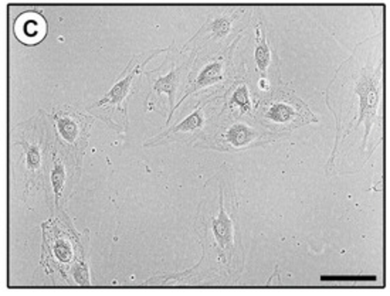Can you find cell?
Listing matches in <instances>:
<instances>
[{
	"instance_id": "obj_1",
	"label": "cell",
	"mask_w": 390,
	"mask_h": 296,
	"mask_svg": "<svg viewBox=\"0 0 390 296\" xmlns=\"http://www.w3.org/2000/svg\"><path fill=\"white\" fill-rule=\"evenodd\" d=\"M50 228V237L46 235V241H48V251L50 258L56 260L54 264L58 265L60 268L68 267L71 262H74V255H76V245L74 240L71 238V231L63 230L60 225H54Z\"/></svg>"
},
{
	"instance_id": "obj_2",
	"label": "cell",
	"mask_w": 390,
	"mask_h": 296,
	"mask_svg": "<svg viewBox=\"0 0 390 296\" xmlns=\"http://www.w3.org/2000/svg\"><path fill=\"white\" fill-rule=\"evenodd\" d=\"M47 24L44 17L36 11L21 13L14 21V36L26 46H34L46 37Z\"/></svg>"
},
{
	"instance_id": "obj_3",
	"label": "cell",
	"mask_w": 390,
	"mask_h": 296,
	"mask_svg": "<svg viewBox=\"0 0 390 296\" xmlns=\"http://www.w3.org/2000/svg\"><path fill=\"white\" fill-rule=\"evenodd\" d=\"M215 237L222 247V260L225 261V252L230 251L233 247V227H232V218L227 215L225 207H220V214L217 218L212 221Z\"/></svg>"
},
{
	"instance_id": "obj_4",
	"label": "cell",
	"mask_w": 390,
	"mask_h": 296,
	"mask_svg": "<svg viewBox=\"0 0 390 296\" xmlns=\"http://www.w3.org/2000/svg\"><path fill=\"white\" fill-rule=\"evenodd\" d=\"M136 73H138V68H135L127 78L118 81L104 98L98 101L97 106H103V105H120L124 101V98L127 97V94L130 91V83L135 78Z\"/></svg>"
},
{
	"instance_id": "obj_5",
	"label": "cell",
	"mask_w": 390,
	"mask_h": 296,
	"mask_svg": "<svg viewBox=\"0 0 390 296\" xmlns=\"http://www.w3.org/2000/svg\"><path fill=\"white\" fill-rule=\"evenodd\" d=\"M225 138L232 146L242 148V146L247 145L255 138V132L246 125H235L233 128L229 129V132L225 135Z\"/></svg>"
},
{
	"instance_id": "obj_6",
	"label": "cell",
	"mask_w": 390,
	"mask_h": 296,
	"mask_svg": "<svg viewBox=\"0 0 390 296\" xmlns=\"http://www.w3.org/2000/svg\"><path fill=\"white\" fill-rule=\"evenodd\" d=\"M176 83H178V71H172L168 76L159 78L153 84V91L166 93L169 96L170 112H173V94H175V90H176Z\"/></svg>"
},
{
	"instance_id": "obj_7",
	"label": "cell",
	"mask_w": 390,
	"mask_h": 296,
	"mask_svg": "<svg viewBox=\"0 0 390 296\" xmlns=\"http://www.w3.org/2000/svg\"><path fill=\"white\" fill-rule=\"evenodd\" d=\"M257 47H256V53H255V58H256V64L259 67L261 73H265L268 64H270V58H271V54H270V49H268V44H267V40H265V36L261 33L260 27H257Z\"/></svg>"
},
{
	"instance_id": "obj_8",
	"label": "cell",
	"mask_w": 390,
	"mask_h": 296,
	"mask_svg": "<svg viewBox=\"0 0 390 296\" xmlns=\"http://www.w3.org/2000/svg\"><path fill=\"white\" fill-rule=\"evenodd\" d=\"M220 71H222V64L220 63H213L210 66H207L202 73L200 76L197 77V81H196V86L193 88V91L202 88V87H206L217 80H220Z\"/></svg>"
},
{
	"instance_id": "obj_9",
	"label": "cell",
	"mask_w": 390,
	"mask_h": 296,
	"mask_svg": "<svg viewBox=\"0 0 390 296\" xmlns=\"http://www.w3.org/2000/svg\"><path fill=\"white\" fill-rule=\"evenodd\" d=\"M57 121H58V129H60L61 136L66 141L73 142L78 135L77 122L71 116H67V115H58Z\"/></svg>"
},
{
	"instance_id": "obj_10",
	"label": "cell",
	"mask_w": 390,
	"mask_h": 296,
	"mask_svg": "<svg viewBox=\"0 0 390 296\" xmlns=\"http://www.w3.org/2000/svg\"><path fill=\"white\" fill-rule=\"evenodd\" d=\"M66 179H67V175H66L63 163L57 158H54V170L51 173V182H53V188H54V193H56L57 203H58L60 196H61V192L64 189Z\"/></svg>"
},
{
	"instance_id": "obj_11",
	"label": "cell",
	"mask_w": 390,
	"mask_h": 296,
	"mask_svg": "<svg viewBox=\"0 0 390 296\" xmlns=\"http://www.w3.org/2000/svg\"><path fill=\"white\" fill-rule=\"evenodd\" d=\"M203 123V113L202 108L195 111L189 118H186L183 122H180L178 126H175L170 133H178V132H190L197 129Z\"/></svg>"
},
{
	"instance_id": "obj_12",
	"label": "cell",
	"mask_w": 390,
	"mask_h": 296,
	"mask_svg": "<svg viewBox=\"0 0 390 296\" xmlns=\"http://www.w3.org/2000/svg\"><path fill=\"white\" fill-rule=\"evenodd\" d=\"M291 115H292V109L284 103L272 105L267 111V116L274 122H287L291 118Z\"/></svg>"
},
{
	"instance_id": "obj_13",
	"label": "cell",
	"mask_w": 390,
	"mask_h": 296,
	"mask_svg": "<svg viewBox=\"0 0 390 296\" xmlns=\"http://www.w3.org/2000/svg\"><path fill=\"white\" fill-rule=\"evenodd\" d=\"M41 168V153L37 146H30L27 150V169L30 173H39Z\"/></svg>"
},
{
	"instance_id": "obj_14",
	"label": "cell",
	"mask_w": 390,
	"mask_h": 296,
	"mask_svg": "<svg viewBox=\"0 0 390 296\" xmlns=\"http://www.w3.org/2000/svg\"><path fill=\"white\" fill-rule=\"evenodd\" d=\"M378 278L375 275H332V277H321V281H348V282H375Z\"/></svg>"
},
{
	"instance_id": "obj_15",
	"label": "cell",
	"mask_w": 390,
	"mask_h": 296,
	"mask_svg": "<svg viewBox=\"0 0 390 296\" xmlns=\"http://www.w3.org/2000/svg\"><path fill=\"white\" fill-rule=\"evenodd\" d=\"M232 101H233L235 103L240 105L243 111H249V108H250L249 93H247V88H246L245 86H243V87H240V88L235 93V96H233V99H232Z\"/></svg>"
},
{
	"instance_id": "obj_16",
	"label": "cell",
	"mask_w": 390,
	"mask_h": 296,
	"mask_svg": "<svg viewBox=\"0 0 390 296\" xmlns=\"http://www.w3.org/2000/svg\"><path fill=\"white\" fill-rule=\"evenodd\" d=\"M213 31L217 34H226L229 31V23L226 20H219L213 26Z\"/></svg>"
}]
</instances>
